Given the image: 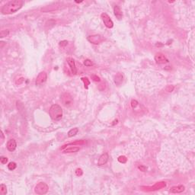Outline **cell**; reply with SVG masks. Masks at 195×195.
I'll return each instance as SVG.
<instances>
[{"instance_id": "11", "label": "cell", "mask_w": 195, "mask_h": 195, "mask_svg": "<svg viewBox=\"0 0 195 195\" xmlns=\"http://www.w3.org/2000/svg\"><path fill=\"white\" fill-rule=\"evenodd\" d=\"M108 159H109L108 154V153L102 154V155L99 157V159H98V166H101L105 165V164L108 162Z\"/></svg>"}, {"instance_id": "22", "label": "cell", "mask_w": 195, "mask_h": 195, "mask_svg": "<svg viewBox=\"0 0 195 195\" xmlns=\"http://www.w3.org/2000/svg\"><path fill=\"white\" fill-rule=\"evenodd\" d=\"M84 65L85 66H87V67H89V66H92L93 65V63H92V62L90 59H85L84 61Z\"/></svg>"}, {"instance_id": "19", "label": "cell", "mask_w": 195, "mask_h": 195, "mask_svg": "<svg viewBox=\"0 0 195 195\" xmlns=\"http://www.w3.org/2000/svg\"><path fill=\"white\" fill-rule=\"evenodd\" d=\"M9 34V30H2L0 33V38H5Z\"/></svg>"}, {"instance_id": "2", "label": "cell", "mask_w": 195, "mask_h": 195, "mask_svg": "<svg viewBox=\"0 0 195 195\" xmlns=\"http://www.w3.org/2000/svg\"><path fill=\"white\" fill-rule=\"evenodd\" d=\"M49 114L54 121H58L63 117V109L59 104H53L49 110Z\"/></svg>"}, {"instance_id": "17", "label": "cell", "mask_w": 195, "mask_h": 195, "mask_svg": "<svg viewBox=\"0 0 195 195\" xmlns=\"http://www.w3.org/2000/svg\"><path fill=\"white\" fill-rule=\"evenodd\" d=\"M7 193V188H6V186L4 184H2L0 185V194L2 195H5Z\"/></svg>"}, {"instance_id": "14", "label": "cell", "mask_w": 195, "mask_h": 195, "mask_svg": "<svg viewBox=\"0 0 195 195\" xmlns=\"http://www.w3.org/2000/svg\"><path fill=\"white\" fill-rule=\"evenodd\" d=\"M80 148L78 146H71L70 148H67L66 149L63 150L64 153H77L78 151H79Z\"/></svg>"}, {"instance_id": "27", "label": "cell", "mask_w": 195, "mask_h": 195, "mask_svg": "<svg viewBox=\"0 0 195 195\" xmlns=\"http://www.w3.org/2000/svg\"><path fill=\"white\" fill-rule=\"evenodd\" d=\"M139 169H142V171H146V168H145V167H142V166H139Z\"/></svg>"}, {"instance_id": "4", "label": "cell", "mask_w": 195, "mask_h": 195, "mask_svg": "<svg viewBox=\"0 0 195 195\" xmlns=\"http://www.w3.org/2000/svg\"><path fill=\"white\" fill-rule=\"evenodd\" d=\"M47 74L45 72H41L37 76L35 85L38 86H41L47 82Z\"/></svg>"}, {"instance_id": "5", "label": "cell", "mask_w": 195, "mask_h": 195, "mask_svg": "<svg viewBox=\"0 0 195 195\" xmlns=\"http://www.w3.org/2000/svg\"><path fill=\"white\" fill-rule=\"evenodd\" d=\"M101 17L102 18V21L104 24V25L108 28H112L114 27V22L112 21V20L111 19L110 16L107 13H102L101 14Z\"/></svg>"}, {"instance_id": "12", "label": "cell", "mask_w": 195, "mask_h": 195, "mask_svg": "<svg viewBox=\"0 0 195 195\" xmlns=\"http://www.w3.org/2000/svg\"><path fill=\"white\" fill-rule=\"evenodd\" d=\"M114 14L116 16V18L119 20H121L123 17V13L121 9V8L118 5H114Z\"/></svg>"}, {"instance_id": "8", "label": "cell", "mask_w": 195, "mask_h": 195, "mask_svg": "<svg viewBox=\"0 0 195 195\" xmlns=\"http://www.w3.org/2000/svg\"><path fill=\"white\" fill-rule=\"evenodd\" d=\"M155 60L158 64H165L168 63V59L165 56V55H163L162 54H157L155 56Z\"/></svg>"}, {"instance_id": "26", "label": "cell", "mask_w": 195, "mask_h": 195, "mask_svg": "<svg viewBox=\"0 0 195 195\" xmlns=\"http://www.w3.org/2000/svg\"><path fill=\"white\" fill-rule=\"evenodd\" d=\"M66 44H67V41H62L59 43V46H61V47L66 46Z\"/></svg>"}, {"instance_id": "9", "label": "cell", "mask_w": 195, "mask_h": 195, "mask_svg": "<svg viewBox=\"0 0 195 195\" xmlns=\"http://www.w3.org/2000/svg\"><path fill=\"white\" fill-rule=\"evenodd\" d=\"M66 61H67V63L69 64L70 66V70H71V72L72 74L76 75L77 73V69H76V63H75V60L73 59V58H71V57H68L66 59Z\"/></svg>"}, {"instance_id": "20", "label": "cell", "mask_w": 195, "mask_h": 195, "mask_svg": "<svg viewBox=\"0 0 195 195\" xmlns=\"http://www.w3.org/2000/svg\"><path fill=\"white\" fill-rule=\"evenodd\" d=\"M138 106H139V103H138V101L137 100H132L131 101V107L133 109H136Z\"/></svg>"}, {"instance_id": "25", "label": "cell", "mask_w": 195, "mask_h": 195, "mask_svg": "<svg viewBox=\"0 0 195 195\" xmlns=\"http://www.w3.org/2000/svg\"><path fill=\"white\" fill-rule=\"evenodd\" d=\"M92 78L93 80L95 81V82H100V78H99L98 76H95V75L92 76Z\"/></svg>"}, {"instance_id": "18", "label": "cell", "mask_w": 195, "mask_h": 195, "mask_svg": "<svg viewBox=\"0 0 195 195\" xmlns=\"http://www.w3.org/2000/svg\"><path fill=\"white\" fill-rule=\"evenodd\" d=\"M17 167V165H16V163L14 162H10L9 165H8V168H9V170H10V171H13L14 170L15 168Z\"/></svg>"}, {"instance_id": "24", "label": "cell", "mask_w": 195, "mask_h": 195, "mask_svg": "<svg viewBox=\"0 0 195 195\" xmlns=\"http://www.w3.org/2000/svg\"><path fill=\"white\" fill-rule=\"evenodd\" d=\"M82 174H83V172H82V170L81 168H77V169H76V175L77 176H81V175H82Z\"/></svg>"}, {"instance_id": "1", "label": "cell", "mask_w": 195, "mask_h": 195, "mask_svg": "<svg viewBox=\"0 0 195 195\" xmlns=\"http://www.w3.org/2000/svg\"><path fill=\"white\" fill-rule=\"evenodd\" d=\"M24 1L22 0H12L6 4H5L2 9L1 12L3 14H10L15 13L18 10H20L24 5Z\"/></svg>"}, {"instance_id": "16", "label": "cell", "mask_w": 195, "mask_h": 195, "mask_svg": "<svg viewBox=\"0 0 195 195\" xmlns=\"http://www.w3.org/2000/svg\"><path fill=\"white\" fill-rule=\"evenodd\" d=\"M79 132V129L77 127H75V128H72L71 129L70 131L68 132V137H72L74 136H76Z\"/></svg>"}, {"instance_id": "21", "label": "cell", "mask_w": 195, "mask_h": 195, "mask_svg": "<svg viewBox=\"0 0 195 195\" xmlns=\"http://www.w3.org/2000/svg\"><path fill=\"white\" fill-rule=\"evenodd\" d=\"M118 162H121V163H126V161H127V159L126 158L124 155H121L120 157H118Z\"/></svg>"}, {"instance_id": "6", "label": "cell", "mask_w": 195, "mask_h": 195, "mask_svg": "<svg viewBox=\"0 0 195 195\" xmlns=\"http://www.w3.org/2000/svg\"><path fill=\"white\" fill-rule=\"evenodd\" d=\"M61 100H62L63 104L66 107H70L72 104V98L70 95V94L67 93V92H65L64 94L62 95Z\"/></svg>"}, {"instance_id": "10", "label": "cell", "mask_w": 195, "mask_h": 195, "mask_svg": "<svg viewBox=\"0 0 195 195\" xmlns=\"http://www.w3.org/2000/svg\"><path fill=\"white\" fill-rule=\"evenodd\" d=\"M16 147H17V143H16V141L14 139H9L7 142L6 148L9 152H14L15 149H16Z\"/></svg>"}, {"instance_id": "23", "label": "cell", "mask_w": 195, "mask_h": 195, "mask_svg": "<svg viewBox=\"0 0 195 195\" xmlns=\"http://www.w3.org/2000/svg\"><path fill=\"white\" fill-rule=\"evenodd\" d=\"M0 162L2 164H6L8 162V158L7 157H4V156H2L0 158Z\"/></svg>"}, {"instance_id": "7", "label": "cell", "mask_w": 195, "mask_h": 195, "mask_svg": "<svg viewBox=\"0 0 195 195\" xmlns=\"http://www.w3.org/2000/svg\"><path fill=\"white\" fill-rule=\"evenodd\" d=\"M88 41L93 43V44H99L100 43L103 41V38L99 34H95V35H90L88 37Z\"/></svg>"}, {"instance_id": "15", "label": "cell", "mask_w": 195, "mask_h": 195, "mask_svg": "<svg viewBox=\"0 0 195 195\" xmlns=\"http://www.w3.org/2000/svg\"><path fill=\"white\" fill-rule=\"evenodd\" d=\"M123 75L122 74H121V73H117L116 76H115V77H114V82L116 85H120L122 83V82H123Z\"/></svg>"}, {"instance_id": "3", "label": "cell", "mask_w": 195, "mask_h": 195, "mask_svg": "<svg viewBox=\"0 0 195 195\" xmlns=\"http://www.w3.org/2000/svg\"><path fill=\"white\" fill-rule=\"evenodd\" d=\"M49 191V187L48 185L44 183V182H40L38 183L35 188H34V192L37 194L42 195V194H46Z\"/></svg>"}, {"instance_id": "13", "label": "cell", "mask_w": 195, "mask_h": 195, "mask_svg": "<svg viewBox=\"0 0 195 195\" xmlns=\"http://www.w3.org/2000/svg\"><path fill=\"white\" fill-rule=\"evenodd\" d=\"M184 186L183 185H178V186H175L171 188V192L174 194H179L184 191Z\"/></svg>"}]
</instances>
